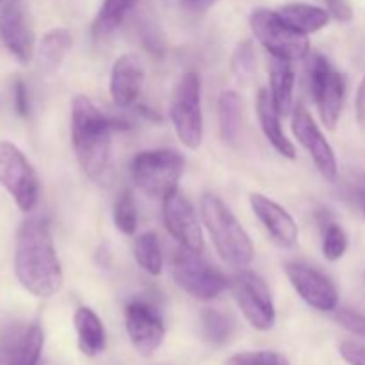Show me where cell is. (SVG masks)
Listing matches in <instances>:
<instances>
[{
	"label": "cell",
	"instance_id": "obj_1",
	"mask_svg": "<svg viewBox=\"0 0 365 365\" xmlns=\"http://www.w3.org/2000/svg\"><path fill=\"white\" fill-rule=\"evenodd\" d=\"M14 274L36 298H52L63 287V267L48 221L43 217H31L21 225L14 250Z\"/></svg>",
	"mask_w": 365,
	"mask_h": 365
},
{
	"label": "cell",
	"instance_id": "obj_2",
	"mask_svg": "<svg viewBox=\"0 0 365 365\" xmlns=\"http://www.w3.org/2000/svg\"><path fill=\"white\" fill-rule=\"evenodd\" d=\"M114 128H127V123L109 116L86 95L71 102V143L81 170L91 180H106L113 160L110 134Z\"/></svg>",
	"mask_w": 365,
	"mask_h": 365
},
{
	"label": "cell",
	"instance_id": "obj_3",
	"mask_svg": "<svg viewBox=\"0 0 365 365\" xmlns=\"http://www.w3.org/2000/svg\"><path fill=\"white\" fill-rule=\"evenodd\" d=\"M200 209H202L203 225L212 237L221 259L239 269L248 267L255 257V248H253L248 232L242 228L232 210L225 205L223 200L207 192L202 196Z\"/></svg>",
	"mask_w": 365,
	"mask_h": 365
},
{
	"label": "cell",
	"instance_id": "obj_4",
	"mask_svg": "<svg viewBox=\"0 0 365 365\" xmlns=\"http://www.w3.org/2000/svg\"><path fill=\"white\" fill-rule=\"evenodd\" d=\"M184 164V157L175 150H146L132 160V177L146 196L164 200L178 191Z\"/></svg>",
	"mask_w": 365,
	"mask_h": 365
},
{
	"label": "cell",
	"instance_id": "obj_5",
	"mask_svg": "<svg viewBox=\"0 0 365 365\" xmlns=\"http://www.w3.org/2000/svg\"><path fill=\"white\" fill-rule=\"evenodd\" d=\"M170 116L182 145L198 150L203 141L202 82L196 71L182 75L170 103Z\"/></svg>",
	"mask_w": 365,
	"mask_h": 365
},
{
	"label": "cell",
	"instance_id": "obj_6",
	"mask_svg": "<svg viewBox=\"0 0 365 365\" xmlns=\"http://www.w3.org/2000/svg\"><path fill=\"white\" fill-rule=\"evenodd\" d=\"M250 27L260 45L269 52V56L287 61L303 59L310 52V43L307 34L289 27L277 11L255 9L250 14Z\"/></svg>",
	"mask_w": 365,
	"mask_h": 365
},
{
	"label": "cell",
	"instance_id": "obj_7",
	"mask_svg": "<svg viewBox=\"0 0 365 365\" xmlns=\"http://www.w3.org/2000/svg\"><path fill=\"white\" fill-rule=\"evenodd\" d=\"M171 274L182 291L203 302L217 298L228 287V280L220 269L210 266L200 253L185 248H180L173 255Z\"/></svg>",
	"mask_w": 365,
	"mask_h": 365
},
{
	"label": "cell",
	"instance_id": "obj_8",
	"mask_svg": "<svg viewBox=\"0 0 365 365\" xmlns=\"http://www.w3.org/2000/svg\"><path fill=\"white\" fill-rule=\"evenodd\" d=\"M0 185L13 196L21 212H31L39 198V178L18 146L0 141Z\"/></svg>",
	"mask_w": 365,
	"mask_h": 365
},
{
	"label": "cell",
	"instance_id": "obj_9",
	"mask_svg": "<svg viewBox=\"0 0 365 365\" xmlns=\"http://www.w3.org/2000/svg\"><path fill=\"white\" fill-rule=\"evenodd\" d=\"M232 292L241 309L242 316L259 331H267L274 327L277 310L266 282L259 274L242 269L232 278Z\"/></svg>",
	"mask_w": 365,
	"mask_h": 365
},
{
	"label": "cell",
	"instance_id": "obj_10",
	"mask_svg": "<svg viewBox=\"0 0 365 365\" xmlns=\"http://www.w3.org/2000/svg\"><path fill=\"white\" fill-rule=\"evenodd\" d=\"M310 89L319 110L321 121L334 130L344 106V78L328 63L327 57L316 53L310 61Z\"/></svg>",
	"mask_w": 365,
	"mask_h": 365
},
{
	"label": "cell",
	"instance_id": "obj_11",
	"mask_svg": "<svg viewBox=\"0 0 365 365\" xmlns=\"http://www.w3.org/2000/svg\"><path fill=\"white\" fill-rule=\"evenodd\" d=\"M125 327L132 346L143 356H152L166 335L160 312L143 299H135L125 307Z\"/></svg>",
	"mask_w": 365,
	"mask_h": 365
},
{
	"label": "cell",
	"instance_id": "obj_12",
	"mask_svg": "<svg viewBox=\"0 0 365 365\" xmlns=\"http://www.w3.org/2000/svg\"><path fill=\"white\" fill-rule=\"evenodd\" d=\"M285 274L298 292L299 298L312 309L321 312H334L339 307V292L334 282L307 264L289 262L285 264Z\"/></svg>",
	"mask_w": 365,
	"mask_h": 365
},
{
	"label": "cell",
	"instance_id": "obj_13",
	"mask_svg": "<svg viewBox=\"0 0 365 365\" xmlns=\"http://www.w3.org/2000/svg\"><path fill=\"white\" fill-rule=\"evenodd\" d=\"M292 132L299 145L309 152L316 164L317 171L327 178L328 182H335L339 178L337 157H335L334 148L327 141L321 128L317 127L316 121L309 114L305 107H296L292 114Z\"/></svg>",
	"mask_w": 365,
	"mask_h": 365
},
{
	"label": "cell",
	"instance_id": "obj_14",
	"mask_svg": "<svg viewBox=\"0 0 365 365\" xmlns=\"http://www.w3.org/2000/svg\"><path fill=\"white\" fill-rule=\"evenodd\" d=\"M0 39L18 63H31L34 56V31L21 0H9L0 11Z\"/></svg>",
	"mask_w": 365,
	"mask_h": 365
},
{
	"label": "cell",
	"instance_id": "obj_15",
	"mask_svg": "<svg viewBox=\"0 0 365 365\" xmlns=\"http://www.w3.org/2000/svg\"><path fill=\"white\" fill-rule=\"evenodd\" d=\"M163 217L168 232L173 235L180 248L203 252V235L195 207L182 192L175 191L163 200Z\"/></svg>",
	"mask_w": 365,
	"mask_h": 365
},
{
	"label": "cell",
	"instance_id": "obj_16",
	"mask_svg": "<svg viewBox=\"0 0 365 365\" xmlns=\"http://www.w3.org/2000/svg\"><path fill=\"white\" fill-rule=\"evenodd\" d=\"M250 205L260 223L264 225L267 234L280 248H292L298 241V225L294 217L287 212L282 205L269 200L260 192H253L250 196Z\"/></svg>",
	"mask_w": 365,
	"mask_h": 365
},
{
	"label": "cell",
	"instance_id": "obj_17",
	"mask_svg": "<svg viewBox=\"0 0 365 365\" xmlns=\"http://www.w3.org/2000/svg\"><path fill=\"white\" fill-rule=\"evenodd\" d=\"M145 81V68L135 53H123L113 64L109 78V93L113 102L127 109L138 100Z\"/></svg>",
	"mask_w": 365,
	"mask_h": 365
},
{
	"label": "cell",
	"instance_id": "obj_18",
	"mask_svg": "<svg viewBox=\"0 0 365 365\" xmlns=\"http://www.w3.org/2000/svg\"><path fill=\"white\" fill-rule=\"evenodd\" d=\"M45 344V334L38 323L13 328L4 339V359L7 365H38Z\"/></svg>",
	"mask_w": 365,
	"mask_h": 365
},
{
	"label": "cell",
	"instance_id": "obj_19",
	"mask_svg": "<svg viewBox=\"0 0 365 365\" xmlns=\"http://www.w3.org/2000/svg\"><path fill=\"white\" fill-rule=\"evenodd\" d=\"M257 118H259L260 128H262L264 135L269 141V145L280 153L285 159H296V148L287 135L284 134L280 125V113H278L277 106H274L271 93L267 89H260L257 93Z\"/></svg>",
	"mask_w": 365,
	"mask_h": 365
},
{
	"label": "cell",
	"instance_id": "obj_20",
	"mask_svg": "<svg viewBox=\"0 0 365 365\" xmlns=\"http://www.w3.org/2000/svg\"><path fill=\"white\" fill-rule=\"evenodd\" d=\"M77 342L81 353L86 356H96L106 349V328L102 319L89 307H81L73 316Z\"/></svg>",
	"mask_w": 365,
	"mask_h": 365
},
{
	"label": "cell",
	"instance_id": "obj_21",
	"mask_svg": "<svg viewBox=\"0 0 365 365\" xmlns=\"http://www.w3.org/2000/svg\"><path fill=\"white\" fill-rule=\"evenodd\" d=\"M269 84L271 98L280 116L291 113L294 95V68L291 61L269 56Z\"/></svg>",
	"mask_w": 365,
	"mask_h": 365
},
{
	"label": "cell",
	"instance_id": "obj_22",
	"mask_svg": "<svg viewBox=\"0 0 365 365\" xmlns=\"http://www.w3.org/2000/svg\"><path fill=\"white\" fill-rule=\"evenodd\" d=\"M278 16L302 34H310L324 29L330 21V13L310 4H287L277 11Z\"/></svg>",
	"mask_w": 365,
	"mask_h": 365
},
{
	"label": "cell",
	"instance_id": "obj_23",
	"mask_svg": "<svg viewBox=\"0 0 365 365\" xmlns=\"http://www.w3.org/2000/svg\"><path fill=\"white\" fill-rule=\"evenodd\" d=\"M71 48V34L68 29L57 27L46 32L41 38L38 46V57L39 64L45 71L52 73V71L59 70L63 64L64 57H66L68 50Z\"/></svg>",
	"mask_w": 365,
	"mask_h": 365
},
{
	"label": "cell",
	"instance_id": "obj_24",
	"mask_svg": "<svg viewBox=\"0 0 365 365\" xmlns=\"http://www.w3.org/2000/svg\"><path fill=\"white\" fill-rule=\"evenodd\" d=\"M141 2L143 0H103L95 21H93V38L98 41V39H106L107 36L113 34L125 20V16Z\"/></svg>",
	"mask_w": 365,
	"mask_h": 365
},
{
	"label": "cell",
	"instance_id": "obj_25",
	"mask_svg": "<svg viewBox=\"0 0 365 365\" xmlns=\"http://www.w3.org/2000/svg\"><path fill=\"white\" fill-rule=\"evenodd\" d=\"M241 96L232 89H227L217 100V120H220L221 139L228 145L237 141L239 127H241Z\"/></svg>",
	"mask_w": 365,
	"mask_h": 365
},
{
	"label": "cell",
	"instance_id": "obj_26",
	"mask_svg": "<svg viewBox=\"0 0 365 365\" xmlns=\"http://www.w3.org/2000/svg\"><path fill=\"white\" fill-rule=\"evenodd\" d=\"M134 257L135 262L139 264L141 269L152 277H159L163 271L164 259H163V250H160L159 239L152 232L141 234L134 241Z\"/></svg>",
	"mask_w": 365,
	"mask_h": 365
},
{
	"label": "cell",
	"instance_id": "obj_27",
	"mask_svg": "<svg viewBox=\"0 0 365 365\" xmlns=\"http://www.w3.org/2000/svg\"><path fill=\"white\" fill-rule=\"evenodd\" d=\"M202 331L212 346H225L234 337L235 324L227 314L205 309L202 312Z\"/></svg>",
	"mask_w": 365,
	"mask_h": 365
},
{
	"label": "cell",
	"instance_id": "obj_28",
	"mask_svg": "<svg viewBox=\"0 0 365 365\" xmlns=\"http://www.w3.org/2000/svg\"><path fill=\"white\" fill-rule=\"evenodd\" d=\"M114 225L125 235L138 230V207L130 191H123L114 202Z\"/></svg>",
	"mask_w": 365,
	"mask_h": 365
},
{
	"label": "cell",
	"instance_id": "obj_29",
	"mask_svg": "<svg viewBox=\"0 0 365 365\" xmlns=\"http://www.w3.org/2000/svg\"><path fill=\"white\" fill-rule=\"evenodd\" d=\"M348 250V235L341 225L327 221L323 225V255L330 262H337Z\"/></svg>",
	"mask_w": 365,
	"mask_h": 365
},
{
	"label": "cell",
	"instance_id": "obj_30",
	"mask_svg": "<svg viewBox=\"0 0 365 365\" xmlns=\"http://www.w3.org/2000/svg\"><path fill=\"white\" fill-rule=\"evenodd\" d=\"M255 48H253L252 41H241L235 46L234 53H232L230 66L234 71L235 78L241 82L248 81L255 71Z\"/></svg>",
	"mask_w": 365,
	"mask_h": 365
},
{
	"label": "cell",
	"instance_id": "obj_31",
	"mask_svg": "<svg viewBox=\"0 0 365 365\" xmlns=\"http://www.w3.org/2000/svg\"><path fill=\"white\" fill-rule=\"evenodd\" d=\"M225 365H291L284 355L274 351H245L230 356Z\"/></svg>",
	"mask_w": 365,
	"mask_h": 365
},
{
	"label": "cell",
	"instance_id": "obj_32",
	"mask_svg": "<svg viewBox=\"0 0 365 365\" xmlns=\"http://www.w3.org/2000/svg\"><path fill=\"white\" fill-rule=\"evenodd\" d=\"M335 321L344 330L351 331L356 337L365 339V316H362V314L355 312L351 309H337L335 310Z\"/></svg>",
	"mask_w": 365,
	"mask_h": 365
},
{
	"label": "cell",
	"instance_id": "obj_33",
	"mask_svg": "<svg viewBox=\"0 0 365 365\" xmlns=\"http://www.w3.org/2000/svg\"><path fill=\"white\" fill-rule=\"evenodd\" d=\"M13 102H14V110L18 113V116L25 118L31 113V102H29V93L27 86L21 78H16L13 86Z\"/></svg>",
	"mask_w": 365,
	"mask_h": 365
},
{
	"label": "cell",
	"instance_id": "obj_34",
	"mask_svg": "<svg viewBox=\"0 0 365 365\" xmlns=\"http://www.w3.org/2000/svg\"><path fill=\"white\" fill-rule=\"evenodd\" d=\"M341 355L349 365H365V346L346 341L341 344Z\"/></svg>",
	"mask_w": 365,
	"mask_h": 365
},
{
	"label": "cell",
	"instance_id": "obj_35",
	"mask_svg": "<svg viewBox=\"0 0 365 365\" xmlns=\"http://www.w3.org/2000/svg\"><path fill=\"white\" fill-rule=\"evenodd\" d=\"M328 7V13L337 21H351L353 9L349 0H324Z\"/></svg>",
	"mask_w": 365,
	"mask_h": 365
},
{
	"label": "cell",
	"instance_id": "obj_36",
	"mask_svg": "<svg viewBox=\"0 0 365 365\" xmlns=\"http://www.w3.org/2000/svg\"><path fill=\"white\" fill-rule=\"evenodd\" d=\"M356 120L365 128V77L362 78L356 91Z\"/></svg>",
	"mask_w": 365,
	"mask_h": 365
},
{
	"label": "cell",
	"instance_id": "obj_37",
	"mask_svg": "<svg viewBox=\"0 0 365 365\" xmlns=\"http://www.w3.org/2000/svg\"><path fill=\"white\" fill-rule=\"evenodd\" d=\"M212 2L214 0H180L182 7L187 11H192V13H200V11L207 9Z\"/></svg>",
	"mask_w": 365,
	"mask_h": 365
},
{
	"label": "cell",
	"instance_id": "obj_38",
	"mask_svg": "<svg viewBox=\"0 0 365 365\" xmlns=\"http://www.w3.org/2000/svg\"><path fill=\"white\" fill-rule=\"evenodd\" d=\"M138 110H139V114H141V116L146 118V120L157 121V123H160V121H163V118H160V114L157 113V110L150 109L148 106H139Z\"/></svg>",
	"mask_w": 365,
	"mask_h": 365
},
{
	"label": "cell",
	"instance_id": "obj_39",
	"mask_svg": "<svg viewBox=\"0 0 365 365\" xmlns=\"http://www.w3.org/2000/svg\"><path fill=\"white\" fill-rule=\"evenodd\" d=\"M359 200H360V205H362V210H364V214H365V187L360 189Z\"/></svg>",
	"mask_w": 365,
	"mask_h": 365
},
{
	"label": "cell",
	"instance_id": "obj_40",
	"mask_svg": "<svg viewBox=\"0 0 365 365\" xmlns=\"http://www.w3.org/2000/svg\"><path fill=\"white\" fill-rule=\"evenodd\" d=\"M0 2H2V0H0Z\"/></svg>",
	"mask_w": 365,
	"mask_h": 365
}]
</instances>
